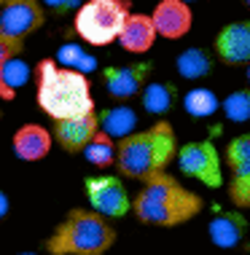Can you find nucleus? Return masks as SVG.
<instances>
[{
    "mask_svg": "<svg viewBox=\"0 0 250 255\" xmlns=\"http://www.w3.org/2000/svg\"><path fill=\"white\" fill-rule=\"evenodd\" d=\"M151 22L156 27V35L167 40H178L189 35L194 24L191 3H186V0H159L154 5V13H151Z\"/></svg>",
    "mask_w": 250,
    "mask_h": 255,
    "instance_id": "nucleus-12",
    "label": "nucleus"
},
{
    "mask_svg": "<svg viewBox=\"0 0 250 255\" xmlns=\"http://www.w3.org/2000/svg\"><path fill=\"white\" fill-rule=\"evenodd\" d=\"M40 5H43V11H51L54 16H65L78 8L81 0H40Z\"/></svg>",
    "mask_w": 250,
    "mask_h": 255,
    "instance_id": "nucleus-26",
    "label": "nucleus"
},
{
    "mask_svg": "<svg viewBox=\"0 0 250 255\" xmlns=\"http://www.w3.org/2000/svg\"><path fill=\"white\" fill-rule=\"evenodd\" d=\"M22 54V46H13V43H8V40H3L0 38V100H13L16 97V92L5 84V78H3V70H5V62H8L11 57H19Z\"/></svg>",
    "mask_w": 250,
    "mask_h": 255,
    "instance_id": "nucleus-24",
    "label": "nucleus"
},
{
    "mask_svg": "<svg viewBox=\"0 0 250 255\" xmlns=\"http://www.w3.org/2000/svg\"><path fill=\"white\" fill-rule=\"evenodd\" d=\"M83 153H86V161L94 167H110V164H116V140L105 132H97L86 142Z\"/></svg>",
    "mask_w": 250,
    "mask_h": 255,
    "instance_id": "nucleus-21",
    "label": "nucleus"
},
{
    "mask_svg": "<svg viewBox=\"0 0 250 255\" xmlns=\"http://www.w3.org/2000/svg\"><path fill=\"white\" fill-rule=\"evenodd\" d=\"M213 65H215V57L210 49L205 46H191V49H183L175 59V70L180 78L186 81H202L213 73Z\"/></svg>",
    "mask_w": 250,
    "mask_h": 255,
    "instance_id": "nucleus-17",
    "label": "nucleus"
},
{
    "mask_svg": "<svg viewBox=\"0 0 250 255\" xmlns=\"http://www.w3.org/2000/svg\"><path fill=\"white\" fill-rule=\"evenodd\" d=\"M175 161L186 177H194L207 188H221L224 185V164H221L218 148L210 140L180 145L175 153Z\"/></svg>",
    "mask_w": 250,
    "mask_h": 255,
    "instance_id": "nucleus-6",
    "label": "nucleus"
},
{
    "mask_svg": "<svg viewBox=\"0 0 250 255\" xmlns=\"http://www.w3.org/2000/svg\"><path fill=\"white\" fill-rule=\"evenodd\" d=\"M226 119L234 124L250 121V89H240V92H232L229 97L221 102Z\"/></svg>",
    "mask_w": 250,
    "mask_h": 255,
    "instance_id": "nucleus-23",
    "label": "nucleus"
},
{
    "mask_svg": "<svg viewBox=\"0 0 250 255\" xmlns=\"http://www.w3.org/2000/svg\"><path fill=\"white\" fill-rule=\"evenodd\" d=\"M8 210H11V202H8V196H5L3 191H0V220L8 215Z\"/></svg>",
    "mask_w": 250,
    "mask_h": 255,
    "instance_id": "nucleus-27",
    "label": "nucleus"
},
{
    "mask_svg": "<svg viewBox=\"0 0 250 255\" xmlns=\"http://www.w3.org/2000/svg\"><path fill=\"white\" fill-rule=\"evenodd\" d=\"M59 65H65V67H70V70H78L83 75H89L97 67V59L92 57V54H86L81 49V46H75V43H65L59 49Z\"/></svg>",
    "mask_w": 250,
    "mask_h": 255,
    "instance_id": "nucleus-22",
    "label": "nucleus"
},
{
    "mask_svg": "<svg viewBox=\"0 0 250 255\" xmlns=\"http://www.w3.org/2000/svg\"><path fill=\"white\" fill-rule=\"evenodd\" d=\"M97 121H100V132L121 140V137L135 132L137 113L129 105H116V108H108V110H102V113H97Z\"/></svg>",
    "mask_w": 250,
    "mask_h": 255,
    "instance_id": "nucleus-19",
    "label": "nucleus"
},
{
    "mask_svg": "<svg viewBox=\"0 0 250 255\" xmlns=\"http://www.w3.org/2000/svg\"><path fill=\"white\" fill-rule=\"evenodd\" d=\"M186 3H197V0H186Z\"/></svg>",
    "mask_w": 250,
    "mask_h": 255,
    "instance_id": "nucleus-31",
    "label": "nucleus"
},
{
    "mask_svg": "<svg viewBox=\"0 0 250 255\" xmlns=\"http://www.w3.org/2000/svg\"><path fill=\"white\" fill-rule=\"evenodd\" d=\"M210 239L215 245L221 247V250H232V247H237L242 242V237H245L248 231V220L240 215V212H221L218 218L210 220Z\"/></svg>",
    "mask_w": 250,
    "mask_h": 255,
    "instance_id": "nucleus-16",
    "label": "nucleus"
},
{
    "mask_svg": "<svg viewBox=\"0 0 250 255\" xmlns=\"http://www.w3.org/2000/svg\"><path fill=\"white\" fill-rule=\"evenodd\" d=\"M229 164V199L237 210H250V132L237 134L226 145Z\"/></svg>",
    "mask_w": 250,
    "mask_h": 255,
    "instance_id": "nucleus-9",
    "label": "nucleus"
},
{
    "mask_svg": "<svg viewBox=\"0 0 250 255\" xmlns=\"http://www.w3.org/2000/svg\"><path fill=\"white\" fill-rule=\"evenodd\" d=\"M46 11L40 0H0V38L24 49V38L40 30Z\"/></svg>",
    "mask_w": 250,
    "mask_h": 255,
    "instance_id": "nucleus-7",
    "label": "nucleus"
},
{
    "mask_svg": "<svg viewBox=\"0 0 250 255\" xmlns=\"http://www.w3.org/2000/svg\"><path fill=\"white\" fill-rule=\"evenodd\" d=\"M100 132V121H97V113H83L75 116V119H59L54 121V140L59 142L62 150L67 153H81L86 148V142Z\"/></svg>",
    "mask_w": 250,
    "mask_h": 255,
    "instance_id": "nucleus-13",
    "label": "nucleus"
},
{
    "mask_svg": "<svg viewBox=\"0 0 250 255\" xmlns=\"http://www.w3.org/2000/svg\"><path fill=\"white\" fill-rule=\"evenodd\" d=\"M213 54L229 67L248 65L250 62V19L229 22L221 27L213 43Z\"/></svg>",
    "mask_w": 250,
    "mask_h": 255,
    "instance_id": "nucleus-10",
    "label": "nucleus"
},
{
    "mask_svg": "<svg viewBox=\"0 0 250 255\" xmlns=\"http://www.w3.org/2000/svg\"><path fill=\"white\" fill-rule=\"evenodd\" d=\"M116 242V229L94 210L75 207L46 239L51 255H105Z\"/></svg>",
    "mask_w": 250,
    "mask_h": 255,
    "instance_id": "nucleus-4",
    "label": "nucleus"
},
{
    "mask_svg": "<svg viewBox=\"0 0 250 255\" xmlns=\"http://www.w3.org/2000/svg\"><path fill=\"white\" fill-rule=\"evenodd\" d=\"M202 196L180 185L172 175H167V169L145 177L140 194L132 199V212L137 215V220L156 229H175L189 223L202 212Z\"/></svg>",
    "mask_w": 250,
    "mask_h": 255,
    "instance_id": "nucleus-1",
    "label": "nucleus"
},
{
    "mask_svg": "<svg viewBox=\"0 0 250 255\" xmlns=\"http://www.w3.org/2000/svg\"><path fill=\"white\" fill-rule=\"evenodd\" d=\"M178 137L170 121L159 119L154 127L143 132H132L116 142V167L124 177L145 180V177L164 172L170 161H175Z\"/></svg>",
    "mask_w": 250,
    "mask_h": 255,
    "instance_id": "nucleus-3",
    "label": "nucleus"
},
{
    "mask_svg": "<svg viewBox=\"0 0 250 255\" xmlns=\"http://www.w3.org/2000/svg\"><path fill=\"white\" fill-rule=\"evenodd\" d=\"M148 73H151L148 62H132V65H121V67H105L102 84H105V92L113 100L127 102V100L137 97V94L143 92V86L148 84Z\"/></svg>",
    "mask_w": 250,
    "mask_h": 255,
    "instance_id": "nucleus-11",
    "label": "nucleus"
},
{
    "mask_svg": "<svg viewBox=\"0 0 250 255\" xmlns=\"http://www.w3.org/2000/svg\"><path fill=\"white\" fill-rule=\"evenodd\" d=\"M242 3H245V5H248V11H250V0H242Z\"/></svg>",
    "mask_w": 250,
    "mask_h": 255,
    "instance_id": "nucleus-29",
    "label": "nucleus"
},
{
    "mask_svg": "<svg viewBox=\"0 0 250 255\" xmlns=\"http://www.w3.org/2000/svg\"><path fill=\"white\" fill-rule=\"evenodd\" d=\"M3 78H5V84H8L13 92H16L19 84H24V81H27V67L22 65V62H19V57H11L8 62H5Z\"/></svg>",
    "mask_w": 250,
    "mask_h": 255,
    "instance_id": "nucleus-25",
    "label": "nucleus"
},
{
    "mask_svg": "<svg viewBox=\"0 0 250 255\" xmlns=\"http://www.w3.org/2000/svg\"><path fill=\"white\" fill-rule=\"evenodd\" d=\"M140 100H143L145 113L162 119V116H167L178 105V89H175V84H167V81H151V84L143 86Z\"/></svg>",
    "mask_w": 250,
    "mask_h": 255,
    "instance_id": "nucleus-18",
    "label": "nucleus"
},
{
    "mask_svg": "<svg viewBox=\"0 0 250 255\" xmlns=\"http://www.w3.org/2000/svg\"><path fill=\"white\" fill-rule=\"evenodd\" d=\"M35 100L40 110L54 121L75 119L94 110L89 75L59 67L54 59H40L35 65Z\"/></svg>",
    "mask_w": 250,
    "mask_h": 255,
    "instance_id": "nucleus-2",
    "label": "nucleus"
},
{
    "mask_svg": "<svg viewBox=\"0 0 250 255\" xmlns=\"http://www.w3.org/2000/svg\"><path fill=\"white\" fill-rule=\"evenodd\" d=\"M11 148L22 161H40L51 150V132L40 124H24L13 132Z\"/></svg>",
    "mask_w": 250,
    "mask_h": 255,
    "instance_id": "nucleus-15",
    "label": "nucleus"
},
{
    "mask_svg": "<svg viewBox=\"0 0 250 255\" xmlns=\"http://www.w3.org/2000/svg\"><path fill=\"white\" fill-rule=\"evenodd\" d=\"M218 108H221V102L215 97L213 89L197 86V89H191V92L183 94V110L191 119H210Z\"/></svg>",
    "mask_w": 250,
    "mask_h": 255,
    "instance_id": "nucleus-20",
    "label": "nucleus"
},
{
    "mask_svg": "<svg viewBox=\"0 0 250 255\" xmlns=\"http://www.w3.org/2000/svg\"><path fill=\"white\" fill-rule=\"evenodd\" d=\"M19 255H35V253H19Z\"/></svg>",
    "mask_w": 250,
    "mask_h": 255,
    "instance_id": "nucleus-30",
    "label": "nucleus"
},
{
    "mask_svg": "<svg viewBox=\"0 0 250 255\" xmlns=\"http://www.w3.org/2000/svg\"><path fill=\"white\" fill-rule=\"evenodd\" d=\"M245 81H248V89H250V62L245 65Z\"/></svg>",
    "mask_w": 250,
    "mask_h": 255,
    "instance_id": "nucleus-28",
    "label": "nucleus"
},
{
    "mask_svg": "<svg viewBox=\"0 0 250 255\" xmlns=\"http://www.w3.org/2000/svg\"><path fill=\"white\" fill-rule=\"evenodd\" d=\"M119 46L129 54H145L156 43V27L148 13H129L119 32Z\"/></svg>",
    "mask_w": 250,
    "mask_h": 255,
    "instance_id": "nucleus-14",
    "label": "nucleus"
},
{
    "mask_svg": "<svg viewBox=\"0 0 250 255\" xmlns=\"http://www.w3.org/2000/svg\"><path fill=\"white\" fill-rule=\"evenodd\" d=\"M127 16L129 0H86L75 8L73 27L89 46H110L119 38Z\"/></svg>",
    "mask_w": 250,
    "mask_h": 255,
    "instance_id": "nucleus-5",
    "label": "nucleus"
},
{
    "mask_svg": "<svg viewBox=\"0 0 250 255\" xmlns=\"http://www.w3.org/2000/svg\"><path fill=\"white\" fill-rule=\"evenodd\" d=\"M83 191H86L92 210L100 212L102 218H124L127 212H132L129 191L121 183V177H116V175L86 177L83 180Z\"/></svg>",
    "mask_w": 250,
    "mask_h": 255,
    "instance_id": "nucleus-8",
    "label": "nucleus"
}]
</instances>
